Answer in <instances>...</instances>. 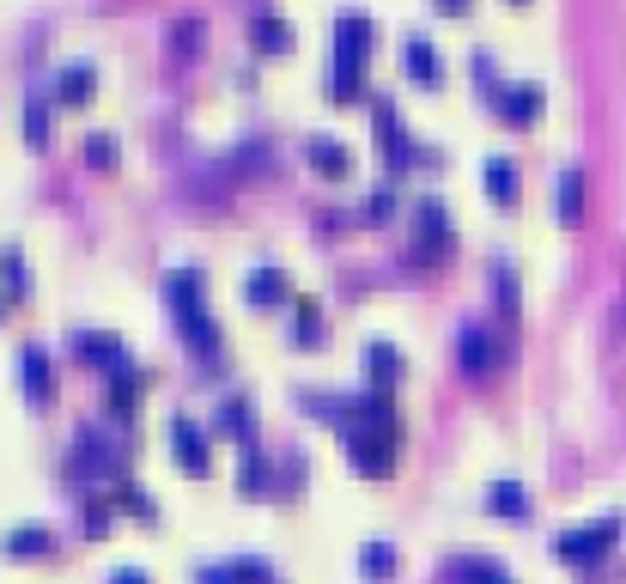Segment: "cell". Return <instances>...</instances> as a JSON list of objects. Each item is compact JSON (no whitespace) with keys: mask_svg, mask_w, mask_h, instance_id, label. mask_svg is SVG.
Wrapping results in <instances>:
<instances>
[{"mask_svg":"<svg viewBox=\"0 0 626 584\" xmlns=\"http://www.w3.org/2000/svg\"><path fill=\"white\" fill-rule=\"evenodd\" d=\"M19 378H24V402H31V408H43V402L56 396V372H49L43 347H24L19 354Z\"/></svg>","mask_w":626,"mask_h":584,"instance_id":"cell-14","label":"cell"},{"mask_svg":"<svg viewBox=\"0 0 626 584\" xmlns=\"http://www.w3.org/2000/svg\"><path fill=\"white\" fill-rule=\"evenodd\" d=\"M433 7L445 12V19H463V12H468V0H433Z\"/></svg>","mask_w":626,"mask_h":584,"instance_id":"cell-37","label":"cell"},{"mask_svg":"<svg viewBox=\"0 0 626 584\" xmlns=\"http://www.w3.org/2000/svg\"><path fill=\"white\" fill-rule=\"evenodd\" d=\"M110 499L122 505V512H135V517H147V524H159V505H152L135 482H116V487H110Z\"/></svg>","mask_w":626,"mask_h":584,"instance_id":"cell-29","label":"cell"},{"mask_svg":"<svg viewBox=\"0 0 626 584\" xmlns=\"http://www.w3.org/2000/svg\"><path fill=\"white\" fill-rule=\"evenodd\" d=\"M371 43H377L371 12H341V19H335V73H329L335 103H359L365 98V61H371Z\"/></svg>","mask_w":626,"mask_h":584,"instance_id":"cell-1","label":"cell"},{"mask_svg":"<svg viewBox=\"0 0 626 584\" xmlns=\"http://www.w3.org/2000/svg\"><path fill=\"white\" fill-rule=\"evenodd\" d=\"M244 298H250L256 310H274V305H286V298H292V275H286V268H274V263L250 268V275H244Z\"/></svg>","mask_w":626,"mask_h":584,"instance_id":"cell-11","label":"cell"},{"mask_svg":"<svg viewBox=\"0 0 626 584\" xmlns=\"http://www.w3.org/2000/svg\"><path fill=\"white\" fill-rule=\"evenodd\" d=\"M365 378H371V389L401 384V354L389 342H365Z\"/></svg>","mask_w":626,"mask_h":584,"instance_id":"cell-20","label":"cell"},{"mask_svg":"<svg viewBox=\"0 0 626 584\" xmlns=\"http://www.w3.org/2000/svg\"><path fill=\"white\" fill-rule=\"evenodd\" d=\"M238 487H244V499H268L274 493V475H268V457L256 445H244V463H238Z\"/></svg>","mask_w":626,"mask_h":584,"instance_id":"cell-22","label":"cell"},{"mask_svg":"<svg viewBox=\"0 0 626 584\" xmlns=\"http://www.w3.org/2000/svg\"><path fill=\"white\" fill-rule=\"evenodd\" d=\"M371 122H377V147H384V165H389V171H401V165L414 159V147H408V128H401L396 103L377 98V103H371Z\"/></svg>","mask_w":626,"mask_h":584,"instance_id":"cell-8","label":"cell"},{"mask_svg":"<svg viewBox=\"0 0 626 584\" xmlns=\"http://www.w3.org/2000/svg\"><path fill=\"white\" fill-rule=\"evenodd\" d=\"M554 214H559V226H578V219H584V171H578V165H566V171H559Z\"/></svg>","mask_w":626,"mask_h":584,"instance_id":"cell-18","label":"cell"},{"mask_svg":"<svg viewBox=\"0 0 626 584\" xmlns=\"http://www.w3.org/2000/svg\"><path fill=\"white\" fill-rule=\"evenodd\" d=\"M24 140H31V147H43V140H49V110H43V98L24 110Z\"/></svg>","mask_w":626,"mask_h":584,"instance_id":"cell-35","label":"cell"},{"mask_svg":"<svg viewBox=\"0 0 626 584\" xmlns=\"http://www.w3.org/2000/svg\"><path fill=\"white\" fill-rule=\"evenodd\" d=\"M396 566H401L396 542H384V536H377V542H365V548H359V573H365V578H389Z\"/></svg>","mask_w":626,"mask_h":584,"instance_id":"cell-24","label":"cell"},{"mask_svg":"<svg viewBox=\"0 0 626 584\" xmlns=\"http://www.w3.org/2000/svg\"><path fill=\"white\" fill-rule=\"evenodd\" d=\"M292 323H298V347H322V305L317 298H305Z\"/></svg>","mask_w":626,"mask_h":584,"instance_id":"cell-30","label":"cell"},{"mask_svg":"<svg viewBox=\"0 0 626 584\" xmlns=\"http://www.w3.org/2000/svg\"><path fill=\"white\" fill-rule=\"evenodd\" d=\"M171 457H177L182 475H195V482L213 475V445H207V433L189 420V414H177V420H171Z\"/></svg>","mask_w":626,"mask_h":584,"instance_id":"cell-5","label":"cell"},{"mask_svg":"<svg viewBox=\"0 0 626 584\" xmlns=\"http://www.w3.org/2000/svg\"><path fill=\"white\" fill-rule=\"evenodd\" d=\"M274 566L262 561V554H244V561H219V566H201L195 573V584H268Z\"/></svg>","mask_w":626,"mask_h":584,"instance_id":"cell-13","label":"cell"},{"mask_svg":"<svg viewBox=\"0 0 626 584\" xmlns=\"http://www.w3.org/2000/svg\"><path fill=\"white\" fill-rule=\"evenodd\" d=\"M165 298H171V310H177V323H182L195 354L219 359V323H213V310L201 305V268H171V275H165Z\"/></svg>","mask_w":626,"mask_h":584,"instance_id":"cell-2","label":"cell"},{"mask_svg":"<svg viewBox=\"0 0 626 584\" xmlns=\"http://www.w3.org/2000/svg\"><path fill=\"white\" fill-rule=\"evenodd\" d=\"M620 529H626V517L620 512H608V517H590V524H578V529H566V536L554 542V554L566 566H596L608 548L620 542Z\"/></svg>","mask_w":626,"mask_h":584,"instance_id":"cell-3","label":"cell"},{"mask_svg":"<svg viewBox=\"0 0 626 584\" xmlns=\"http://www.w3.org/2000/svg\"><path fill=\"white\" fill-rule=\"evenodd\" d=\"M305 165L317 177H329V184H347V177H354V152H347L335 135H310L305 140Z\"/></svg>","mask_w":626,"mask_h":584,"instance_id":"cell-9","label":"cell"},{"mask_svg":"<svg viewBox=\"0 0 626 584\" xmlns=\"http://www.w3.org/2000/svg\"><path fill=\"white\" fill-rule=\"evenodd\" d=\"M219 426H226V433H238V445H256V414H250V402H219V414H213Z\"/></svg>","mask_w":626,"mask_h":584,"instance_id":"cell-26","label":"cell"},{"mask_svg":"<svg viewBox=\"0 0 626 584\" xmlns=\"http://www.w3.org/2000/svg\"><path fill=\"white\" fill-rule=\"evenodd\" d=\"M487 512L493 517H529V493L517 482H493L487 487Z\"/></svg>","mask_w":626,"mask_h":584,"instance_id":"cell-25","label":"cell"},{"mask_svg":"<svg viewBox=\"0 0 626 584\" xmlns=\"http://www.w3.org/2000/svg\"><path fill=\"white\" fill-rule=\"evenodd\" d=\"M73 354H80L86 366H98V372H116V366H128V347H122V335H103V329H80V335H73Z\"/></svg>","mask_w":626,"mask_h":584,"instance_id":"cell-12","label":"cell"},{"mask_svg":"<svg viewBox=\"0 0 626 584\" xmlns=\"http://www.w3.org/2000/svg\"><path fill=\"white\" fill-rule=\"evenodd\" d=\"M493 298H499L505 317H517V268L511 263H493Z\"/></svg>","mask_w":626,"mask_h":584,"instance_id":"cell-31","label":"cell"},{"mask_svg":"<svg viewBox=\"0 0 626 584\" xmlns=\"http://www.w3.org/2000/svg\"><path fill=\"white\" fill-rule=\"evenodd\" d=\"M499 584H511V578H499Z\"/></svg>","mask_w":626,"mask_h":584,"instance_id":"cell-39","label":"cell"},{"mask_svg":"<svg viewBox=\"0 0 626 584\" xmlns=\"http://www.w3.org/2000/svg\"><path fill=\"white\" fill-rule=\"evenodd\" d=\"M499 335L493 329H480V323H463V329H456V366L468 372V378H487L493 366H499Z\"/></svg>","mask_w":626,"mask_h":584,"instance_id":"cell-6","label":"cell"},{"mask_svg":"<svg viewBox=\"0 0 626 584\" xmlns=\"http://www.w3.org/2000/svg\"><path fill=\"white\" fill-rule=\"evenodd\" d=\"M68 469H73V475H98V482H110V438L80 433V445H73Z\"/></svg>","mask_w":626,"mask_h":584,"instance_id":"cell-17","label":"cell"},{"mask_svg":"<svg viewBox=\"0 0 626 584\" xmlns=\"http://www.w3.org/2000/svg\"><path fill=\"white\" fill-rule=\"evenodd\" d=\"M401 68H408L414 86H445V61H438V49L426 43V37H408V49H401Z\"/></svg>","mask_w":626,"mask_h":584,"instance_id":"cell-16","label":"cell"},{"mask_svg":"<svg viewBox=\"0 0 626 584\" xmlns=\"http://www.w3.org/2000/svg\"><path fill=\"white\" fill-rule=\"evenodd\" d=\"M541 103H547V92L536 80H517V86H499V92H493V110H499L505 128H529L541 116Z\"/></svg>","mask_w":626,"mask_h":584,"instance_id":"cell-7","label":"cell"},{"mask_svg":"<svg viewBox=\"0 0 626 584\" xmlns=\"http://www.w3.org/2000/svg\"><path fill=\"white\" fill-rule=\"evenodd\" d=\"M389 214H396V189L384 184V189H371V201H365V214H359V219H365V226H384Z\"/></svg>","mask_w":626,"mask_h":584,"instance_id":"cell-34","label":"cell"},{"mask_svg":"<svg viewBox=\"0 0 626 584\" xmlns=\"http://www.w3.org/2000/svg\"><path fill=\"white\" fill-rule=\"evenodd\" d=\"M135 396H140V372L135 366L103 372V402H110V414H135Z\"/></svg>","mask_w":626,"mask_h":584,"instance_id":"cell-21","label":"cell"},{"mask_svg":"<svg viewBox=\"0 0 626 584\" xmlns=\"http://www.w3.org/2000/svg\"><path fill=\"white\" fill-rule=\"evenodd\" d=\"M103 584H147V573H140V566H116V573L103 578Z\"/></svg>","mask_w":626,"mask_h":584,"instance_id":"cell-36","label":"cell"},{"mask_svg":"<svg viewBox=\"0 0 626 584\" xmlns=\"http://www.w3.org/2000/svg\"><path fill=\"white\" fill-rule=\"evenodd\" d=\"M201 37H207V24H201V19H182L177 31H171V49H177V61H189L195 49H201Z\"/></svg>","mask_w":626,"mask_h":584,"instance_id":"cell-33","label":"cell"},{"mask_svg":"<svg viewBox=\"0 0 626 584\" xmlns=\"http://www.w3.org/2000/svg\"><path fill=\"white\" fill-rule=\"evenodd\" d=\"M0 310H7V298H0Z\"/></svg>","mask_w":626,"mask_h":584,"instance_id":"cell-38","label":"cell"},{"mask_svg":"<svg viewBox=\"0 0 626 584\" xmlns=\"http://www.w3.org/2000/svg\"><path fill=\"white\" fill-rule=\"evenodd\" d=\"M517 7H524V0H517Z\"/></svg>","mask_w":626,"mask_h":584,"instance_id":"cell-40","label":"cell"},{"mask_svg":"<svg viewBox=\"0 0 626 584\" xmlns=\"http://www.w3.org/2000/svg\"><path fill=\"white\" fill-rule=\"evenodd\" d=\"M0 548H7V554H43L49 548V529L43 524H19V529L0 536Z\"/></svg>","mask_w":626,"mask_h":584,"instance_id":"cell-28","label":"cell"},{"mask_svg":"<svg viewBox=\"0 0 626 584\" xmlns=\"http://www.w3.org/2000/svg\"><path fill=\"white\" fill-rule=\"evenodd\" d=\"M414 244H420V263H445V256L456 250V226L445 214V201H420V214H414Z\"/></svg>","mask_w":626,"mask_h":584,"instance_id":"cell-4","label":"cell"},{"mask_svg":"<svg viewBox=\"0 0 626 584\" xmlns=\"http://www.w3.org/2000/svg\"><path fill=\"white\" fill-rule=\"evenodd\" d=\"M98 92V68L91 61H68V68H56V80H49V103H68V110H80Z\"/></svg>","mask_w":626,"mask_h":584,"instance_id":"cell-10","label":"cell"},{"mask_svg":"<svg viewBox=\"0 0 626 584\" xmlns=\"http://www.w3.org/2000/svg\"><path fill=\"white\" fill-rule=\"evenodd\" d=\"M24 293H31V268H24L19 244H7L0 250V298H24Z\"/></svg>","mask_w":626,"mask_h":584,"instance_id":"cell-23","label":"cell"},{"mask_svg":"<svg viewBox=\"0 0 626 584\" xmlns=\"http://www.w3.org/2000/svg\"><path fill=\"white\" fill-rule=\"evenodd\" d=\"M116 159H122V152H116V135H91L86 140V165L91 171H116Z\"/></svg>","mask_w":626,"mask_h":584,"instance_id":"cell-32","label":"cell"},{"mask_svg":"<svg viewBox=\"0 0 626 584\" xmlns=\"http://www.w3.org/2000/svg\"><path fill=\"white\" fill-rule=\"evenodd\" d=\"M250 43L262 49V56H292V49H298V31L280 19V12H256V24H250Z\"/></svg>","mask_w":626,"mask_h":584,"instance_id":"cell-15","label":"cell"},{"mask_svg":"<svg viewBox=\"0 0 626 584\" xmlns=\"http://www.w3.org/2000/svg\"><path fill=\"white\" fill-rule=\"evenodd\" d=\"M445 578L450 584H499V578H511L499 561H487V554H456V561L445 566Z\"/></svg>","mask_w":626,"mask_h":584,"instance_id":"cell-19","label":"cell"},{"mask_svg":"<svg viewBox=\"0 0 626 584\" xmlns=\"http://www.w3.org/2000/svg\"><path fill=\"white\" fill-rule=\"evenodd\" d=\"M487 195L499 207H517V165L511 159H487Z\"/></svg>","mask_w":626,"mask_h":584,"instance_id":"cell-27","label":"cell"}]
</instances>
